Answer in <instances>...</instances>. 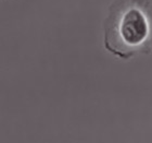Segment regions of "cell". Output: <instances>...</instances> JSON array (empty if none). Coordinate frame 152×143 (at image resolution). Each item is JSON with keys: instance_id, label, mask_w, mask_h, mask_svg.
<instances>
[{"instance_id": "obj_1", "label": "cell", "mask_w": 152, "mask_h": 143, "mask_svg": "<svg viewBox=\"0 0 152 143\" xmlns=\"http://www.w3.org/2000/svg\"><path fill=\"white\" fill-rule=\"evenodd\" d=\"M103 45L122 60L152 51V2L114 0L103 22Z\"/></svg>"}]
</instances>
